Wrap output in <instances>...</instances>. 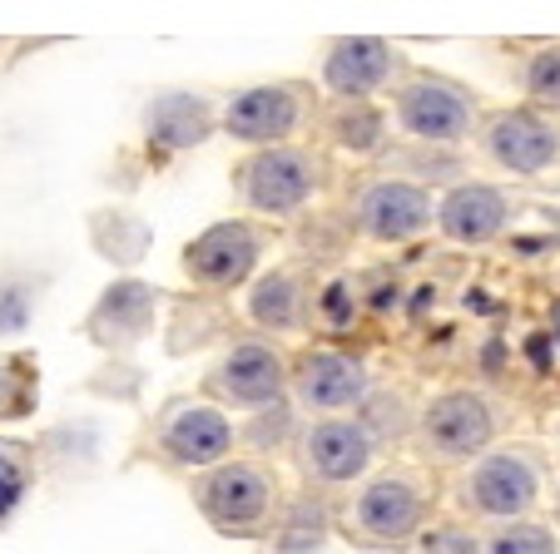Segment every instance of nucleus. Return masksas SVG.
Returning <instances> with one entry per match:
<instances>
[{
  "label": "nucleus",
  "mask_w": 560,
  "mask_h": 554,
  "mask_svg": "<svg viewBox=\"0 0 560 554\" xmlns=\"http://www.w3.org/2000/svg\"><path fill=\"white\" fill-rule=\"evenodd\" d=\"M194 505L229 540H264L278 515V481L258 460H223L194 481Z\"/></svg>",
  "instance_id": "1"
},
{
  "label": "nucleus",
  "mask_w": 560,
  "mask_h": 554,
  "mask_svg": "<svg viewBox=\"0 0 560 554\" xmlns=\"http://www.w3.org/2000/svg\"><path fill=\"white\" fill-rule=\"evenodd\" d=\"M427 510L432 500H427L422 481L412 471H387L358 491L342 534L362 550H407L427 534Z\"/></svg>",
  "instance_id": "2"
},
{
  "label": "nucleus",
  "mask_w": 560,
  "mask_h": 554,
  "mask_svg": "<svg viewBox=\"0 0 560 554\" xmlns=\"http://www.w3.org/2000/svg\"><path fill=\"white\" fill-rule=\"evenodd\" d=\"M317 189H323V158L307 149L278 144L238 164V193L264 219H293Z\"/></svg>",
  "instance_id": "3"
},
{
  "label": "nucleus",
  "mask_w": 560,
  "mask_h": 554,
  "mask_svg": "<svg viewBox=\"0 0 560 554\" xmlns=\"http://www.w3.org/2000/svg\"><path fill=\"white\" fill-rule=\"evenodd\" d=\"M540 485H546L540 456H530V450H497V456L476 460L456 495L481 520H526L530 505L540 500Z\"/></svg>",
  "instance_id": "4"
},
{
  "label": "nucleus",
  "mask_w": 560,
  "mask_h": 554,
  "mask_svg": "<svg viewBox=\"0 0 560 554\" xmlns=\"http://www.w3.org/2000/svg\"><path fill=\"white\" fill-rule=\"evenodd\" d=\"M427 460H442V465H471L491 450L497 440V411L487 397L476 391H446L432 406L422 411V426H417Z\"/></svg>",
  "instance_id": "5"
},
{
  "label": "nucleus",
  "mask_w": 560,
  "mask_h": 554,
  "mask_svg": "<svg viewBox=\"0 0 560 554\" xmlns=\"http://www.w3.org/2000/svg\"><path fill=\"white\" fill-rule=\"evenodd\" d=\"M154 450L170 460V465H184V471H213L233 450V421L223 416L213 401L179 397L159 411Z\"/></svg>",
  "instance_id": "6"
},
{
  "label": "nucleus",
  "mask_w": 560,
  "mask_h": 554,
  "mask_svg": "<svg viewBox=\"0 0 560 554\" xmlns=\"http://www.w3.org/2000/svg\"><path fill=\"white\" fill-rule=\"evenodd\" d=\"M203 391L233 411H268L288 391V356L273 342H258V337L233 342L223 362L209 372Z\"/></svg>",
  "instance_id": "7"
},
{
  "label": "nucleus",
  "mask_w": 560,
  "mask_h": 554,
  "mask_svg": "<svg viewBox=\"0 0 560 554\" xmlns=\"http://www.w3.org/2000/svg\"><path fill=\"white\" fill-rule=\"evenodd\" d=\"M307 109H313L307 84H258L223 105V134L254 149H278L307 125Z\"/></svg>",
  "instance_id": "8"
},
{
  "label": "nucleus",
  "mask_w": 560,
  "mask_h": 554,
  "mask_svg": "<svg viewBox=\"0 0 560 554\" xmlns=\"http://www.w3.org/2000/svg\"><path fill=\"white\" fill-rule=\"evenodd\" d=\"M397 125L412 139H432V144H456L476 129V99L466 95L456 80L442 74H407L397 90Z\"/></svg>",
  "instance_id": "9"
},
{
  "label": "nucleus",
  "mask_w": 560,
  "mask_h": 554,
  "mask_svg": "<svg viewBox=\"0 0 560 554\" xmlns=\"http://www.w3.org/2000/svg\"><path fill=\"white\" fill-rule=\"evenodd\" d=\"M264 258V233L248 219H229L203 228L199 238L184 248V272L209 293H229V287L248 283Z\"/></svg>",
  "instance_id": "10"
},
{
  "label": "nucleus",
  "mask_w": 560,
  "mask_h": 554,
  "mask_svg": "<svg viewBox=\"0 0 560 554\" xmlns=\"http://www.w3.org/2000/svg\"><path fill=\"white\" fill-rule=\"evenodd\" d=\"M288 387H293L298 406L323 411V416H342L368 397V366L358 356L338 352V346H313L298 366H288Z\"/></svg>",
  "instance_id": "11"
},
{
  "label": "nucleus",
  "mask_w": 560,
  "mask_h": 554,
  "mask_svg": "<svg viewBox=\"0 0 560 554\" xmlns=\"http://www.w3.org/2000/svg\"><path fill=\"white\" fill-rule=\"evenodd\" d=\"M352 219L377 243H407L422 228H432L436 203H432V193L407 184V178H377V184H368V189L358 193Z\"/></svg>",
  "instance_id": "12"
},
{
  "label": "nucleus",
  "mask_w": 560,
  "mask_h": 554,
  "mask_svg": "<svg viewBox=\"0 0 560 554\" xmlns=\"http://www.w3.org/2000/svg\"><path fill=\"white\" fill-rule=\"evenodd\" d=\"M481 149L497 168L530 178L560 158V129L550 119L530 115V109H497L481 129Z\"/></svg>",
  "instance_id": "13"
},
{
  "label": "nucleus",
  "mask_w": 560,
  "mask_h": 554,
  "mask_svg": "<svg viewBox=\"0 0 560 554\" xmlns=\"http://www.w3.org/2000/svg\"><path fill=\"white\" fill-rule=\"evenodd\" d=\"M372 431L362 421H348V416H323L317 426L303 431L298 440V460L303 471L323 485H348L358 481L362 471L372 465Z\"/></svg>",
  "instance_id": "14"
},
{
  "label": "nucleus",
  "mask_w": 560,
  "mask_h": 554,
  "mask_svg": "<svg viewBox=\"0 0 560 554\" xmlns=\"http://www.w3.org/2000/svg\"><path fill=\"white\" fill-rule=\"evenodd\" d=\"M154 317H159V293L149 283L125 278V283L105 287V297L90 307L85 332H90V342H100L105 352H129L135 342H144V337L154 332Z\"/></svg>",
  "instance_id": "15"
},
{
  "label": "nucleus",
  "mask_w": 560,
  "mask_h": 554,
  "mask_svg": "<svg viewBox=\"0 0 560 554\" xmlns=\"http://www.w3.org/2000/svg\"><path fill=\"white\" fill-rule=\"evenodd\" d=\"M397 70H402V55L387 40L358 35V40H332L323 60V84L332 90V99H372Z\"/></svg>",
  "instance_id": "16"
},
{
  "label": "nucleus",
  "mask_w": 560,
  "mask_h": 554,
  "mask_svg": "<svg viewBox=\"0 0 560 554\" xmlns=\"http://www.w3.org/2000/svg\"><path fill=\"white\" fill-rule=\"evenodd\" d=\"M219 129V115L203 95H189V90H174V95H159L154 105L144 109V139L149 154L170 158L184 154V149H199L203 139Z\"/></svg>",
  "instance_id": "17"
},
{
  "label": "nucleus",
  "mask_w": 560,
  "mask_h": 554,
  "mask_svg": "<svg viewBox=\"0 0 560 554\" xmlns=\"http://www.w3.org/2000/svg\"><path fill=\"white\" fill-rule=\"evenodd\" d=\"M506 219H511V203H506V193L491 189V184H462V189H452L436 203V228L452 243H466V248L501 238Z\"/></svg>",
  "instance_id": "18"
},
{
  "label": "nucleus",
  "mask_w": 560,
  "mask_h": 554,
  "mask_svg": "<svg viewBox=\"0 0 560 554\" xmlns=\"http://www.w3.org/2000/svg\"><path fill=\"white\" fill-rule=\"evenodd\" d=\"M248 317L268 332H293L298 317H303V287H298L293 268H278L268 278H258L254 293H248Z\"/></svg>",
  "instance_id": "19"
},
{
  "label": "nucleus",
  "mask_w": 560,
  "mask_h": 554,
  "mask_svg": "<svg viewBox=\"0 0 560 554\" xmlns=\"http://www.w3.org/2000/svg\"><path fill=\"white\" fill-rule=\"evenodd\" d=\"M328 540V515L313 500H293L288 515H273V550L278 554H307Z\"/></svg>",
  "instance_id": "20"
},
{
  "label": "nucleus",
  "mask_w": 560,
  "mask_h": 554,
  "mask_svg": "<svg viewBox=\"0 0 560 554\" xmlns=\"http://www.w3.org/2000/svg\"><path fill=\"white\" fill-rule=\"evenodd\" d=\"M328 134L332 144L352 149V154H368L382 144V115L368 99H338V109L328 115Z\"/></svg>",
  "instance_id": "21"
},
{
  "label": "nucleus",
  "mask_w": 560,
  "mask_h": 554,
  "mask_svg": "<svg viewBox=\"0 0 560 554\" xmlns=\"http://www.w3.org/2000/svg\"><path fill=\"white\" fill-rule=\"evenodd\" d=\"M35 397H40V372H35V356H0V421L31 416Z\"/></svg>",
  "instance_id": "22"
},
{
  "label": "nucleus",
  "mask_w": 560,
  "mask_h": 554,
  "mask_svg": "<svg viewBox=\"0 0 560 554\" xmlns=\"http://www.w3.org/2000/svg\"><path fill=\"white\" fill-rule=\"evenodd\" d=\"M40 307V283L21 268H0V337H21Z\"/></svg>",
  "instance_id": "23"
},
{
  "label": "nucleus",
  "mask_w": 560,
  "mask_h": 554,
  "mask_svg": "<svg viewBox=\"0 0 560 554\" xmlns=\"http://www.w3.org/2000/svg\"><path fill=\"white\" fill-rule=\"evenodd\" d=\"M35 485V460L25 440H0V524L25 505Z\"/></svg>",
  "instance_id": "24"
},
{
  "label": "nucleus",
  "mask_w": 560,
  "mask_h": 554,
  "mask_svg": "<svg viewBox=\"0 0 560 554\" xmlns=\"http://www.w3.org/2000/svg\"><path fill=\"white\" fill-rule=\"evenodd\" d=\"M476 554H560V544L540 520H506L476 540Z\"/></svg>",
  "instance_id": "25"
},
{
  "label": "nucleus",
  "mask_w": 560,
  "mask_h": 554,
  "mask_svg": "<svg viewBox=\"0 0 560 554\" xmlns=\"http://www.w3.org/2000/svg\"><path fill=\"white\" fill-rule=\"evenodd\" d=\"M526 95L546 109H560V45H546L526 60Z\"/></svg>",
  "instance_id": "26"
},
{
  "label": "nucleus",
  "mask_w": 560,
  "mask_h": 554,
  "mask_svg": "<svg viewBox=\"0 0 560 554\" xmlns=\"http://www.w3.org/2000/svg\"><path fill=\"white\" fill-rule=\"evenodd\" d=\"M422 554H476V540L456 524H442V530L422 534Z\"/></svg>",
  "instance_id": "27"
}]
</instances>
